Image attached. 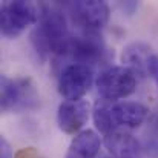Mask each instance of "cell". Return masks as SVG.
<instances>
[{
    "mask_svg": "<svg viewBox=\"0 0 158 158\" xmlns=\"http://www.w3.org/2000/svg\"><path fill=\"white\" fill-rule=\"evenodd\" d=\"M71 39L66 15L60 5H40V20L31 32V43L35 52L45 60L49 54L60 57Z\"/></svg>",
    "mask_w": 158,
    "mask_h": 158,
    "instance_id": "1",
    "label": "cell"
},
{
    "mask_svg": "<svg viewBox=\"0 0 158 158\" xmlns=\"http://www.w3.org/2000/svg\"><path fill=\"white\" fill-rule=\"evenodd\" d=\"M114 57L105 45V42L97 35V32H85L83 35H71L63 54L58 58L71 60L69 63H83L88 66L107 63Z\"/></svg>",
    "mask_w": 158,
    "mask_h": 158,
    "instance_id": "2",
    "label": "cell"
},
{
    "mask_svg": "<svg viewBox=\"0 0 158 158\" xmlns=\"http://www.w3.org/2000/svg\"><path fill=\"white\" fill-rule=\"evenodd\" d=\"M39 103L40 95L31 78H9L8 75H2L0 106L3 112L34 109Z\"/></svg>",
    "mask_w": 158,
    "mask_h": 158,
    "instance_id": "3",
    "label": "cell"
},
{
    "mask_svg": "<svg viewBox=\"0 0 158 158\" xmlns=\"http://www.w3.org/2000/svg\"><path fill=\"white\" fill-rule=\"evenodd\" d=\"M40 20V5L32 2H8L2 5L0 9V29L3 37L15 39L26 28L39 23Z\"/></svg>",
    "mask_w": 158,
    "mask_h": 158,
    "instance_id": "4",
    "label": "cell"
},
{
    "mask_svg": "<svg viewBox=\"0 0 158 158\" xmlns=\"http://www.w3.org/2000/svg\"><path fill=\"white\" fill-rule=\"evenodd\" d=\"M69 14L74 23L81 26L85 32H97L109 22L110 9L106 2L100 0H78L60 5Z\"/></svg>",
    "mask_w": 158,
    "mask_h": 158,
    "instance_id": "5",
    "label": "cell"
},
{
    "mask_svg": "<svg viewBox=\"0 0 158 158\" xmlns=\"http://www.w3.org/2000/svg\"><path fill=\"white\" fill-rule=\"evenodd\" d=\"M95 85L103 100L118 102L135 92L137 77L124 66H110L100 72Z\"/></svg>",
    "mask_w": 158,
    "mask_h": 158,
    "instance_id": "6",
    "label": "cell"
},
{
    "mask_svg": "<svg viewBox=\"0 0 158 158\" xmlns=\"http://www.w3.org/2000/svg\"><path fill=\"white\" fill-rule=\"evenodd\" d=\"M94 83V68L83 63H66L58 74V92L66 100H81Z\"/></svg>",
    "mask_w": 158,
    "mask_h": 158,
    "instance_id": "7",
    "label": "cell"
},
{
    "mask_svg": "<svg viewBox=\"0 0 158 158\" xmlns=\"http://www.w3.org/2000/svg\"><path fill=\"white\" fill-rule=\"evenodd\" d=\"M89 120V103L86 100H64L58 106L57 123L64 134L78 132Z\"/></svg>",
    "mask_w": 158,
    "mask_h": 158,
    "instance_id": "8",
    "label": "cell"
},
{
    "mask_svg": "<svg viewBox=\"0 0 158 158\" xmlns=\"http://www.w3.org/2000/svg\"><path fill=\"white\" fill-rule=\"evenodd\" d=\"M149 109L138 102H112L110 103V115L112 121L117 127H138L144 121H148Z\"/></svg>",
    "mask_w": 158,
    "mask_h": 158,
    "instance_id": "9",
    "label": "cell"
},
{
    "mask_svg": "<svg viewBox=\"0 0 158 158\" xmlns=\"http://www.w3.org/2000/svg\"><path fill=\"white\" fill-rule=\"evenodd\" d=\"M155 52L144 42L129 43L121 52V63L124 68L134 72L135 77H148L149 75V60Z\"/></svg>",
    "mask_w": 158,
    "mask_h": 158,
    "instance_id": "10",
    "label": "cell"
},
{
    "mask_svg": "<svg viewBox=\"0 0 158 158\" xmlns=\"http://www.w3.org/2000/svg\"><path fill=\"white\" fill-rule=\"evenodd\" d=\"M105 146L112 158H143L140 141L126 132H112L105 135Z\"/></svg>",
    "mask_w": 158,
    "mask_h": 158,
    "instance_id": "11",
    "label": "cell"
},
{
    "mask_svg": "<svg viewBox=\"0 0 158 158\" xmlns=\"http://www.w3.org/2000/svg\"><path fill=\"white\" fill-rule=\"evenodd\" d=\"M100 137L94 131L85 129L78 132L71 141L66 158H95L100 152Z\"/></svg>",
    "mask_w": 158,
    "mask_h": 158,
    "instance_id": "12",
    "label": "cell"
},
{
    "mask_svg": "<svg viewBox=\"0 0 158 158\" xmlns=\"http://www.w3.org/2000/svg\"><path fill=\"white\" fill-rule=\"evenodd\" d=\"M110 103L107 100H97V103L94 105V110H92V118L95 123V127L103 132L105 135L115 132V126L112 121V115H110Z\"/></svg>",
    "mask_w": 158,
    "mask_h": 158,
    "instance_id": "13",
    "label": "cell"
},
{
    "mask_svg": "<svg viewBox=\"0 0 158 158\" xmlns=\"http://www.w3.org/2000/svg\"><path fill=\"white\" fill-rule=\"evenodd\" d=\"M143 149L151 158H158V137H155V135L148 137Z\"/></svg>",
    "mask_w": 158,
    "mask_h": 158,
    "instance_id": "14",
    "label": "cell"
},
{
    "mask_svg": "<svg viewBox=\"0 0 158 158\" xmlns=\"http://www.w3.org/2000/svg\"><path fill=\"white\" fill-rule=\"evenodd\" d=\"M148 127H149V134L158 137V107H155L149 117H148Z\"/></svg>",
    "mask_w": 158,
    "mask_h": 158,
    "instance_id": "15",
    "label": "cell"
},
{
    "mask_svg": "<svg viewBox=\"0 0 158 158\" xmlns=\"http://www.w3.org/2000/svg\"><path fill=\"white\" fill-rule=\"evenodd\" d=\"M149 75L154 78L158 89V54H154L149 60Z\"/></svg>",
    "mask_w": 158,
    "mask_h": 158,
    "instance_id": "16",
    "label": "cell"
},
{
    "mask_svg": "<svg viewBox=\"0 0 158 158\" xmlns=\"http://www.w3.org/2000/svg\"><path fill=\"white\" fill-rule=\"evenodd\" d=\"M14 158H40L39 152L34 148H25L14 154Z\"/></svg>",
    "mask_w": 158,
    "mask_h": 158,
    "instance_id": "17",
    "label": "cell"
},
{
    "mask_svg": "<svg viewBox=\"0 0 158 158\" xmlns=\"http://www.w3.org/2000/svg\"><path fill=\"white\" fill-rule=\"evenodd\" d=\"M0 158H14L12 149L6 138H0Z\"/></svg>",
    "mask_w": 158,
    "mask_h": 158,
    "instance_id": "18",
    "label": "cell"
},
{
    "mask_svg": "<svg viewBox=\"0 0 158 158\" xmlns=\"http://www.w3.org/2000/svg\"><path fill=\"white\" fill-rule=\"evenodd\" d=\"M120 8H121L124 12L132 14V12L137 9V2H124V3H120Z\"/></svg>",
    "mask_w": 158,
    "mask_h": 158,
    "instance_id": "19",
    "label": "cell"
}]
</instances>
